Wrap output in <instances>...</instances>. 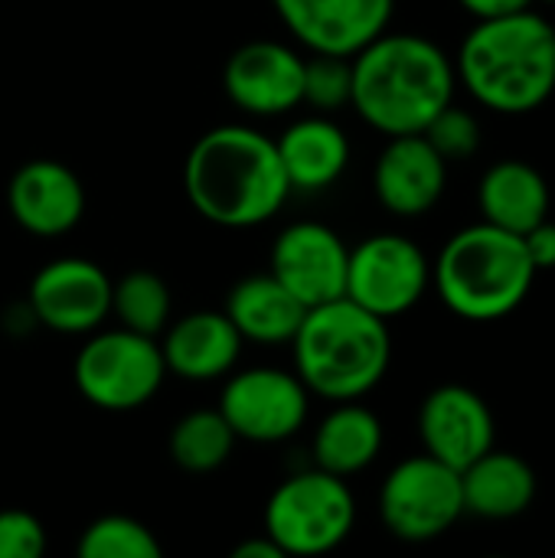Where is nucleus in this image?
<instances>
[{
	"label": "nucleus",
	"mask_w": 555,
	"mask_h": 558,
	"mask_svg": "<svg viewBox=\"0 0 555 558\" xmlns=\"http://www.w3.org/2000/svg\"><path fill=\"white\" fill-rule=\"evenodd\" d=\"M183 186L193 209L222 229H255L291 196L275 141L249 124L200 134L183 163Z\"/></svg>",
	"instance_id": "1"
},
{
	"label": "nucleus",
	"mask_w": 555,
	"mask_h": 558,
	"mask_svg": "<svg viewBox=\"0 0 555 558\" xmlns=\"http://www.w3.org/2000/svg\"><path fill=\"white\" fill-rule=\"evenodd\" d=\"M353 111L386 137L422 134L455 101V59L422 33L383 29L350 56Z\"/></svg>",
	"instance_id": "2"
},
{
	"label": "nucleus",
	"mask_w": 555,
	"mask_h": 558,
	"mask_svg": "<svg viewBox=\"0 0 555 558\" xmlns=\"http://www.w3.org/2000/svg\"><path fill=\"white\" fill-rule=\"evenodd\" d=\"M464 92L497 114H530L555 92V26L533 7L478 20L455 59Z\"/></svg>",
	"instance_id": "3"
},
{
	"label": "nucleus",
	"mask_w": 555,
	"mask_h": 558,
	"mask_svg": "<svg viewBox=\"0 0 555 558\" xmlns=\"http://www.w3.org/2000/svg\"><path fill=\"white\" fill-rule=\"evenodd\" d=\"M294 373L311 396L327 402H353L370 396L389 373L393 333L389 320L370 314L350 298H337L304 311L291 337Z\"/></svg>",
	"instance_id": "4"
},
{
	"label": "nucleus",
	"mask_w": 555,
	"mask_h": 558,
	"mask_svg": "<svg viewBox=\"0 0 555 558\" xmlns=\"http://www.w3.org/2000/svg\"><path fill=\"white\" fill-rule=\"evenodd\" d=\"M536 275L523 235L484 219L455 232L432 265V284L442 304L474 324L514 314L533 291Z\"/></svg>",
	"instance_id": "5"
},
{
	"label": "nucleus",
	"mask_w": 555,
	"mask_h": 558,
	"mask_svg": "<svg viewBox=\"0 0 555 558\" xmlns=\"http://www.w3.org/2000/svg\"><path fill=\"white\" fill-rule=\"evenodd\" d=\"M357 497L347 477L304 468L285 477L265 504V536L285 556H327L350 539Z\"/></svg>",
	"instance_id": "6"
},
{
	"label": "nucleus",
	"mask_w": 555,
	"mask_h": 558,
	"mask_svg": "<svg viewBox=\"0 0 555 558\" xmlns=\"http://www.w3.org/2000/svg\"><path fill=\"white\" fill-rule=\"evenodd\" d=\"M72 379L88 405L101 412H134L160 392L167 363L157 337L128 327L95 330L72 363Z\"/></svg>",
	"instance_id": "7"
},
{
	"label": "nucleus",
	"mask_w": 555,
	"mask_h": 558,
	"mask_svg": "<svg viewBox=\"0 0 555 558\" xmlns=\"http://www.w3.org/2000/svg\"><path fill=\"white\" fill-rule=\"evenodd\" d=\"M461 517V471L432 454L399 461L379 487V520L402 543L442 539Z\"/></svg>",
	"instance_id": "8"
},
{
	"label": "nucleus",
	"mask_w": 555,
	"mask_h": 558,
	"mask_svg": "<svg viewBox=\"0 0 555 558\" xmlns=\"http://www.w3.org/2000/svg\"><path fill=\"white\" fill-rule=\"evenodd\" d=\"M432 288V262L419 242L399 232H376L350 248L347 291L353 304L393 320L409 314Z\"/></svg>",
	"instance_id": "9"
},
{
	"label": "nucleus",
	"mask_w": 555,
	"mask_h": 558,
	"mask_svg": "<svg viewBox=\"0 0 555 558\" xmlns=\"http://www.w3.org/2000/svg\"><path fill=\"white\" fill-rule=\"evenodd\" d=\"M219 412L239 441L278 445L294 438L311 415V392L298 373L255 366L229 373L219 392Z\"/></svg>",
	"instance_id": "10"
},
{
	"label": "nucleus",
	"mask_w": 555,
	"mask_h": 558,
	"mask_svg": "<svg viewBox=\"0 0 555 558\" xmlns=\"http://www.w3.org/2000/svg\"><path fill=\"white\" fill-rule=\"evenodd\" d=\"M108 271L88 258H52L29 281V314L52 333L85 337L95 333L111 314Z\"/></svg>",
	"instance_id": "11"
},
{
	"label": "nucleus",
	"mask_w": 555,
	"mask_h": 558,
	"mask_svg": "<svg viewBox=\"0 0 555 558\" xmlns=\"http://www.w3.org/2000/svg\"><path fill=\"white\" fill-rule=\"evenodd\" d=\"M229 101L252 118H278L304 98V59L278 39L242 43L222 69Z\"/></svg>",
	"instance_id": "12"
},
{
	"label": "nucleus",
	"mask_w": 555,
	"mask_h": 558,
	"mask_svg": "<svg viewBox=\"0 0 555 558\" xmlns=\"http://www.w3.org/2000/svg\"><path fill=\"white\" fill-rule=\"evenodd\" d=\"M347 242L324 222H291L272 245V275L304 304L317 307L347 291Z\"/></svg>",
	"instance_id": "13"
},
{
	"label": "nucleus",
	"mask_w": 555,
	"mask_h": 558,
	"mask_svg": "<svg viewBox=\"0 0 555 558\" xmlns=\"http://www.w3.org/2000/svg\"><path fill=\"white\" fill-rule=\"evenodd\" d=\"M419 438L425 454L464 471L494 448L497 422L481 392L448 383L425 396L419 409Z\"/></svg>",
	"instance_id": "14"
},
{
	"label": "nucleus",
	"mask_w": 555,
	"mask_h": 558,
	"mask_svg": "<svg viewBox=\"0 0 555 558\" xmlns=\"http://www.w3.org/2000/svg\"><path fill=\"white\" fill-rule=\"evenodd\" d=\"M272 7L311 52L353 56L389 29L396 0H272Z\"/></svg>",
	"instance_id": "15"
},
{
	"label": "nucleus",
	"mask_w": 555,
	"mask_h": 558,
	"mask_svg": "<svg viewBox=\"0 0 555 558\" xmlns=\"http://www.w3.org/2000/svg\"><path fill=\"white\" fill-rule=\"evenodd\" d=\"M448 186V160L425 134H399L379 150L373 167V193L393 216L415 219L435 209Z\"/></svg>",
	"instance_id": "16"
},
{
	"label": "nucleus",
	"mask_w": 555,
	"mask_h": 558,
	"mask_svg": "<svg viewBox=\"0 0 555 558\" xmlns=\"http://www.w3.org/2000/svg\"><path fill=\"white\" fill-rule=\"evenodd\" d=\"M7 203L20 229L39 239H59L82 222L85 186L59 160H26L7 186Z\"/></svg>",
	"instance_id": "17"
},
{
	"label": "nucleus",
	"mask_w": 555,
	"mask_h": 558,
	"mask_svg": "<svg viewBox=\"0 0 555 558\" xmlns=\"http://www.w3.org/2000/svg\"><path fill=\"white\" fill-rule=\"evenodd\" d=\"M242 337L226 317V311H193L164 330V363L167 373L186 383H213L236 369L242 356Z\"/></svg>",
	"instance_id": "18"
},
{
	"label": "nucleus",
	"mask_w": 555,
	"mask_h": 558,
	"mask_svg": "<svg viewBox=\"0 0 555 558\" xmlns=\"http://www.w3.org/2000/svg\"><path fill=\"white\" fill-rule=\"evenodd\" d=\"M461 490H464V513L478 520L504 523L523 517L533 507L540 494V477L527 458L491 448L487 454H481L474 464L461 471Z\"/></svg>",
	"instance_id": "19"
},
{
	"label": "nucleus",
	"mask_w": 555,
	"mask_h": 558,
	"mask_svg": "<svg viewBox=\"0 0 555 558\" xmlns=\"http://www.w3.org/2000/svg\"><path fill=\"white\" fill-rule=\"evenodd\" d=\"M275 147L285 177L298 193H321L334 186L350 167V137L337 121L324 114L294 121L281 131Z\"/></svg>",
	"instance_id": "20"
},
{
	"label": "nucleus",
	"mask_w": 555,
	"mask_h": 558,
	"mask_svg": "<svg viewBox=\"0 0 555 558\" xmlns=\"http://www.w3.org/2000/svg\"><path fill=\"white\" fill-rule=\"evenodd\" d=\"M478 206L484 222H494L507 232H530L550 219L553 193L540 167L527 160H497L484 170L478 183Z\"/></svg>",
	"instance_id": "21"
},
{
	"label": "nucleus",
	"mask_w": 555,
	"mask_h": 558,
	"mask_svg": "<svg viewBox=\"0 0 555 558\" xmlns=\"http://www.w3.org/2000/svg\"><path fill=\"white\" fill-rule=\"evenodd\" d=\"M304 304L272 275H249L242 278L226 298V317L239 330L242 340L262 347L291 343L304 320Z\"/></svg>",
	"instance_id": "22"
},
{
	"label": "nucleus",
	"mask_w": 555,
	"mask_h": 558,
	"mask_svg": "<svg viewBox=\"0 0 555 558\" xmlns=\"http://www.w3.org/2000/svg\"><path fill=\"white\" fill-rule=\"evenodd\" d=\"M383 451V422L373 409L353 402H337L314 428L311 441V461L314 468L337 474V477H353L366 471Z\"/></svg>",
	"instance_id": "23"
},
{
	"label": "nucleus",
	"mask_w": 555,
	"mask_h": 558,
	"mask_svg": "<svg viewBox=\"0 0 555 558\" xmlns=\"http://www.w3.org/2000/svg\"><path fill=\"white\" fill-rule=\"evenodd\" d=\"M236 432L219 409H196L183 415L170 432V458L180 471L209 474L219 471L236 448Z\"/></svg>",
	"instance_id": "24"
},
{
	"label": "nucleus",
	"mask_w": 555,
	"mask_h": 558,
	"mask_svg": "<svg viewBox=\"0 0 555 558\" xmlns=\"http://www.w3.org/2000/svg\"><path fill=\"white\" fill-rule=\"evenodd\" d=\"M111 314L118 317L121 327H128L134 333L160 337L170 324V288H167V281L147 268L128 271L111 288Z\"/></svg>",
	"instance_id": "25"
},
{
	"label": "nucleus",
	"mask_w": 555,
	"mask_h": 558,
	"mask_svg": "<svg viewBox=\"0 0 555 558\" xmlns=\"http://www.w3.org/2000/svg\"><path fill=\"white\" fill-rule=\"evenodd\" d=\"M75 553L82 558H160L164 549L157 536L134 517H98L79 536Z\"/></svg>",
	"instance_id": "26"
},
{
	"label": "nucleus",
	"mask_w": 555,
	"mask_h": 558,
	"mask_svg": "<svg viewBox=\"0 0 555 558\" xmlns=\"http://www.w3.org/2000/svg\"><path fill=\"white\" fill-rule=\"evenodd\" d=\"M350 88H353L350 56L311 52V59H304V98H301V105H311L324 114L340 111L343 105H350Z\"/></svg>",
	"instance_id": "27"
},
{
	"label": "nucleus",
	"mask_w": 555,
	"mask_h": 558,
	"mask_svg": "<svg viewBox=\"0 0 555 558\" xmlns=\"http://www.w3.org/2000/svg\"><path fill=\"white\" fill-rule=\"evenodd\" d=\"M429 137V144L451 163V160H471L478 150H481V121L474 111L461 108V105H445L432 121L429 128L422 131Z\"/></svg>",
	"instance_id": "28"
},
{
	"label": "nucleus",
	"mask_w": 555,
	"mask_h": 558,
	"mask_svg": "<svg viewBox=\"0 0 555 558\" xmlns=\"http://www.w3.org/2000/svg\"><path fill=\"white\" fill-rule=\"evenodd\" d=\"M43 553V523L26 510H0V558H39Z\"/></svg>",
	"instance_id": "29"
},
{
	"label": "nucleus",
	"mask_w": 555,
	"mask_h": 558,
	"mask_svg": "<svg viewBox=\"0 0 555 558\" xmlns=\"http://www.w3.org/2000/svg\"><path fill=\"white\" fill-rule=\"evenodd\" d=\"M523 245L536 265V271H550L555 268V222L543 219L540 226H533L530 232H523Z\"/></svg>",
	"instance_id": "30"
},
{
	"label": "nucleus",
	"mask_w": 555,
	"mask_h": 558,
	"mask_svg": "<svg viewBox=\"0 0 555 558\" xmlns=\"http://www.w3.org/2000/svg\"><path fill=\"white\" fill-rule=\"evenodd\" d=\"M461 10H468L474 20H487V16H504V13H517V10H530L536 0H458Z\"/></svg>",
	"instance_id": "31"
},
{
	"label": "nucleus",
	"mask_w": 555,
	"mask_h": 558,
	"mask_svg": "<svg viewBox=\"0 0 555 558\" xmlns=\"http://www.w3.org/2000/svg\"><path fill=\"white\" fill-rule=\"evenodd\" d=\"M285 553L278 549V543L272 539V536H252V539H245V543H239L236 549H232V558H281Z\"/></svg>",
	"instance_id": "32"
},
{
	"label": "nucleus",
	"mask_w": 555,
	"mask_h": 558,
	"mask_svg": "<svg viewBox=\"0 0 555 558\" xmlns=\"http://www.w3.org/2000/svg\"><path fill=\"white\" fill-rule=\"evenodd\" d=\"M536 3H555V0H536Z\"/></svg>",
	"instance_id": "33"
}]
</instances>
